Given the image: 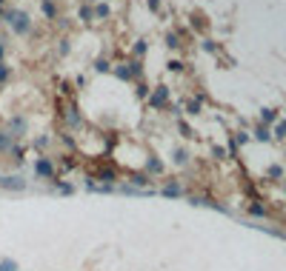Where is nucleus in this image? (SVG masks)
Returning <instances> with one entry per match:
<instances>
[{
  "label": "nucleus",
  "instance_id": "obj_18",
  "mask_svg": "<svg viewBox=\"0 0 286 271\" xmlns=\"http://www.w3.org/2000/svg\"><path fill=\"white\" fill-rule=\"evenodd\" d=\"M146 49H149V46H146V40H137L135 46H132V54H135V57H143Z\"/></svg>",
  "mask_w": 286,
  "mask_h": 271
},
{
  "label": "nucleus",
  "instance_id": "obj_14",
  "mask_svg": "<svg viewBox=\"0 0 286 271\" xmlns=\"http://www.w3.org/2000/svg\"><path fill=\"white\" fill-rule=\"evenodd\" d=\"M92 9H95V17H98V20H106V17L112 15V9H109V3H103V0H98V3L92 6Z\"/></svg>",
  "mask_w": 286,
  "mask_h": 271
},
{
  "label": "nucleus",
  "instance_id": "obj_32",
  "mask_svg": "<svg viewBox=\"0 0 286 271\" xmlns=\"http://www.w3.org/2000/svg\"><path fill=\"white\" fill-rule=\"evenodd\" d=\"M275 132H278V137H286V123H281V126L275 129Z\"/></svg>",
  "mask_w": 286,
  "mask_h": 271
},
{
  "label": "nucleus",
  "instance_id": "obj_4",
  "mask_svg": "<svg viewBox=\"0 0 286 271\" xmlns=\"http://www.w3.org/2000/svg\"><path fill=\"white\" fill-rule=\"evenodd\" d=\"M26 177L23 174H0V188L3 191H26Z\"/></svg>",
  "mask_w": 286,
  "mask_h": 271
},
{
  "label": "nucleus",
  "instance_id": "obj_36",
  "mask_svg": "<svg viewBox=\"0 0 286 271\" xmlns=\"http://www.w3.org/2000/svg\"><path fill=\"white\" fill-rule=\"evenodd\" d=\"M284 188H286V186H284Z\"/></svg>",
  "mask_w": 286,
  "mask_h": 271
},
{
  "label": "nucleus",
  "instance_id": "obj_5",
  "mask_svg": "<svg viewBox=\"0 0 286 271\" xmlns=\"http://www.w3.org/2000/svg\"><path fill=\"white\" fill-rule=\"evenodd\" d=\"M143 171L149 174L152 180H155V177H163V171H166V163H163L160 157H155V154H149V157L143 160Z\"/></svg>",
  "mask_w": 286,
  "mask_h": 271
},
{
  "label": "nucleus",
  "instance_id": "obj_26",
  "mask_svg": "<svg viewBox=\"0 0 286 271\" xmlns=\"http://www.w3.org/2000/svg\"><path fill=\"white\" fill-rule=\"evenodd\" d=\"M6 80H9V66H6V63H0V86L6 83Z\"/></svg>",
  "mask_w": 286,
  "mask_h": 271
},
{
  "label": "nucleus",
  "instance_id": "obj_27",
  "mask_svg": "<svg viewBox=\"0 0 286 271\" xmlns=\"http://www.w3.org/2000/svg\"><path fill=\"white\" fill-rule=\"evenodd\" d=\"M186 109H189V114H198V109H201V100H189V106H186Z\"/></svg>",
  "mask_w": 286,
  "mask_h": 271
},
{
  "label": "nucleus",
  "instance_id": "obj_30",
  "mask_svg": "<svg viewBox=\"0 0 286 271\" xmlns=\"http://www.w3.org/2000/svg\"><path fill=\"white\" fill-rule=\"evenodd\" d=\"M263 120H266V123H272V120H275V112H272V109H263Z\"/></svg>",
  "mask_w": 286,
  "mask_h": 271
},
{
  "label": "nucleus",
  "instance_id": "obj_12",
  "mask_svg": "<svg viewBox=\"0 0 286 271\" xmlns=\"http://www.w3.org/2000/svg\"><path fill=\"white\" fill-rule=\"evenodd\" d=\"M66 123H69V126H72V129H75V132H78V129L83 126V117H80V112H78V106H69V109H66Z\"/></svg>",
  "mask_w": 286,
  "mask_h": 271
},
{
  "label": "nucleus",
  "instance_id": "obj_21",
  "mask_svg": "<svg viewBox=\"0 0 286 271\" xmlns=\"http://www.w3.org/2000/svg\"><path fill=\"white\" fill-rule=\"evenodd\" d=\"M0 271H17V263L6 257V260H0Z\"/></svg>",
  "mask_w": 286,
  "mask_h": 271
},
{
  "label": "nucleus",
  "instance_id": "obj_11",
  "mask_svg": "<svg viewBox=\"0 0 286 271\" xmlns=\"http://www.w3.org/2000/svg\"><path fill=\"white\" fill-rule=\"evenodd\" d=\"M112 74H115L118 80H123V83H132V80H135V74H132L129 63H118V66L112 68Z\"/></svg>",
  "mask_w": 286,
  "mask_h": 271
},
{
  "label": "nucleus",
  "instance_id": "obj_2",
  "mask_svg": "<svg viewBox=\"0 0 286 271\" xmlns=\"http://www.w3.org/2000/svg\"><path fill=\"white\" fill-rule=\"evenodd\" d=\"M32 169H34V177H40V180H54V177H57L54 160H52L49 154H40V157H34Z\"/></svg>",
  "mask_w": 286,
  "mask_h": 271
},
{
  "label": "nucleus",
  "instance_id": "obj_24",
  "mask_svg": "<svg viewBox=\"0 0 286 271\" xmlns=\"http://www.w3.org/2000/svg\"><path fill=\"white\" fill-rule=\"evenodd\" d=\"M166 46H169V49H178V46H181V43H178V34H175V32L166 34Z\"/></svg>",
  "mask_w": 286,
  "mask_h": 271
},
{
  "label": "nucleus",
  "instance_id": "obj_15",
  "mask_svg": "<svg viewBox=\"0 0 286 271\" xmlns=\"http://www.w3.org/2000/svg\"><path fill=\"white\" fill-rule=\"evenodd\" d=\"M52 186L57 188V194H75V186H72V183H63V180H60V177H54V180H52Z\"/></svg>",
  "mask_w": 286,
  "mask_h": 271
},
{
  "label": "nucleus",
  "instance_id": "obj_1",
  "mask_svg": "<svg viewBox=\"0 0 286 271\" xmlns=\"http://www.w3.org/2000/svg\"><path fill=\"white\" fill-rule=\"evenodd\" d=\"M0 15H3V20L12 26V32L15 34H29L32 32V17L26 15V12H20V9H0Z\"/></svg>",
  "mask_w": 286,
  "mask_h": 271
},
{
  "label": "nucleus",
  "instance_id": "obj_3",
  "mask_svg": "<svg viewBox=\"0 0 286 271\" xmlns=\"http://www.w3.org/2000/svg\"><path fill=\"white\" fill-rule=\"evenodd\" d=\"M118 177H120L118 166H95L89 180H101V183H109V186H118Z\"/></svg>",
  "mask_w": 286,
  "mask_h": 271
},
{
  "label": "nucleus",
  "instance_id": "obj_10",
  "mask_svg": "<svg viewBox=\"0 0 286 271\" xmlns=\"http://www.w3.org/2000/svg\"><path fill=\"white\" fill-rule=\"evenodd\" d=\"M126 183H132V186H137V188H152V177L146 171H132Z\"/></svg>",
  "mask_w": 286,
  "mask_h": 271
},
{
  "label": "nucleus",
  "instance_id": "obj_19",
  "mask_svg": "<svg viewBox=\"0 0 286 271\" xmlns=\"http://www.w3.org/2000/svg\"><path fill=\"white\" fill-rule=\"evenodd\" d=\"M175 163H178V166H186V163H189V154H186L183 149H175Z\"/></svg>",
  "mask_w": 286,
  "mask_h": 271
},
{
  "label": "nucleus",
  "instance_id": "obj_33",
  "mask_svg": "<svg viewBox=\"0 0 286 271\" xmlns=\"http://www.w3.org/2000/svg\"><path fill=\"white\" fill-rule=\"evenodd\" d=\"M3 57H6V46L0 43V63H3Z\"/></svg>",
  "mask_w": 286,
  "mask_h": 271
},
{
  "label": "nucleus",
  "instance_id": "obj_9",
  "mask_svg": "<svg viewBox=\"0 0 286 271\" xmlns=\"http://www.w3.org/2000/svg\"><path fill=\"white\" fill-rule=\"evenodd\" d=\"M86 191L89 194H115L118 191V186H109V183H92V180H86Z\"/></svg>",
  "mask_w": 286,
  "mask_h": 271
},
{
  "label": "nucleus",
  "instance_id": "obj_31",
  "mask_svg": "<svg viewBox=\"0 0 286 271\" xmlns=\"http://www.w3.org/2000/svg\"><path fill=\"white\" fill-rule=\"evenodd\" d=\"M249 211H252V214H258V217H260V214H266V211H263V205H252Z\"/></svg>",
  "mask_w": 286,
  "mask_h": 271
},
{
  "label": "nucleus",
  "instance_id": "obj_17",
  "mask_svg": "<svg viewBox=\"0 0 286 271\" xmlns=\"http://www.w3.org/2000/svg\"><path fill=\"white\" fill-rule=\"evenodd\" d=\"M78 15H80L83 23H92V20H95V9H92V6H80V12H78Z\"/></svg>",
  "mask_w": 286,
  "mask_h": 271
},
{
  "label": "nucleus",
  "instance_id": "obj_35",
  "mask_svg": "<svg viewBox=\"0 0 286 271\" xmlns=\"http://www.w3.org/2000/svg\"><path fill=\"white\" fill-rule=\"evenodd\" d=\"M0 6H3V0H0Z\"/></svg>",
  "mask_w": 286,
  "mask_h": 271
},
{
  "label": "nucleus",
  "instance_id": "obj_23",
  "mask_svg": "<svg viewBox=\"0 0 286 271\" xmlns=\"http://www.w3.org/2000/svg\"><path fill=\"white\" fill-rule=\"evenodd\" d=\"M149 94H152V91H149V86H146V83L137 86V97H140V100H149Z\"/></svg>",
  "mask_w": 286,
  "mask_h": 271
},
{
  "label": "nucleus",
  "instance_id": "obj_7",
  "mask_svg": "<svg viewBox=\"0 0 286 271\" xmlns=\"http://www.w3.org/2000/svg\"><path fill=\"white\" fill-rule=\"evenodd\" d=\"M26 129H29V123H26V117H20V114H15V117L9 120V126H6V132L15 137V140H20V137L26 135Z\"/></svg>",
  "mask_w": 286,
  "mask_h": 271
},
{
  "label": "nucleus",
  "instance_id": "obj_25",
  "mask_svg": "<svg viewBox=\"0 0 286 271\" xmlns=\"http://www.w3.org/2000/svg\"><path fill=\"white\" fill-rule=\"evenodd\" d=\"M49 143H52L49 137H37V140H34V149H40V152H43V149H46Z\"/></svg>",
  "mask_w": 286,
  "mask_h": 271
},
{
  "label": "nucleus",
  "instance_id": "obj_20",
  "mask_svg": "<svg viewBox=\"0 0 286 271\" xmlns=\"http://www.w3.org/2000/svg\"><path fill=\"white\" fill-rule=\"evenodd\" d=\"M95 71H101V74H106V71H112V66H109V60H95Z\"/></svg>",
  "mask_w": 286,
  "mask_h": 271
},
{
  "label": "nucleus",
  "instance_id": "obj_29",
  "mask_svg": "<svg viewBox=\"0 0 286 271\" xmlns=\"http://www.w3.org/2000/svg\"><path fill=\"white\" fill-rule=\"evenodd\" d=\"M255 137H258V140H269V132H266V129H263V126H260V129H258V132H255Z\"/></svg>",
  "mask_w": 286,
  "mask_h": 271
},
{
  "label": "nucleus",
  "instance_id": "obj_22",
  "mask_svg": "<svg viewBox=\"0 0 286 271\" xmlns=\"http://www.w3.org/2000/svg\"><path fill=\"white\" fill-rule=\"evenodd\" d=\"M129 68H132V74H135V80L143 74V66H140V60H129Z\"/></svg>",
  "mask_w": 286,
  "mask_h": 271
},
{
  "label": "nucleus",
  "instance_id": "obj_13",
  "mask_svg": "<svg viewBox=\"0 0 286 271\" xmlns=\"http://www.w3.org/2000/svg\"><path fill=\"white\" fill-rule=\"evenodd\" d=\"M12 146H15V137H12L9 132H6V129H3V132H0V152L9 154V152H12Z\"/></svg>",
  "mask_w": 286,
  "mask_h": 271
},
{
  "label": "nucleus",
  "instance_id": "obj_16",
  "mask_svg": "<svg viewBox=\"0 0 286 271\" xmlns=\"http://www.w3.org/2000/svg\"><path fill=\"white\" fill-rule=\"evenodd\" d=\"M40 9H43V15L49 17V20H54V17H57V6H54L52 0H43V3H40Z\"/></svg>",
  "mask_w": 286,
  "mask_h": 271
},
{
  "label": "nucleus",
  "instance_id": "obj_34",
  "mask_svg": "<svg viewBox=\"0 0 286 271\" xmlns=\"http://www.w3.org/2000/svg\"><path fill=\"white\" fill-rule=\"evenodd\" d=\"M89 3H92V6H95V3H98V0H89Z\"/></svg>",
  "mask_w": 286,
  "mask_h": 271
},
{
  "label": "nucleus",
  "instance_id": "obj_6",
  "mask_svg": "<svg viewBox=\"0 0 286 271\" xmlns=\"http://www.w3.org/2000/svg\"><path fill=\"white\" fill-rule=\"evenodd\" d=\"M169 103V86H155L149 94V106L152 109H163Z\"/></svg>",
  "mask_w": 286,
  "mask_h": 271
},
{
  "label": "nucleus",
  "instance_id": "obj_8",
  "mask_svg": "<svg viewBox=\"0 0 286 271\" xmlns=\"http://www.w3.org/2000/svg\"><path fill=\"white\" fill-rule=\"evenodd\" d=\"M160 194H163V197H172V200H175V197H183V183H181V180H166V183L160 186Z\"/></svg>",
  "mask_w": 286,
  "mask_h": 271
},
{
  "label": "nucleus",
  "instance_id": "obj_28",
  "mask_svg": "<svg viewBox=\"0 0 286 271\" xmlns=\"http://www.w3.org/2000/svg\"><path fill=\"white\" fill-rule=\"evenodd\" d=\"M146 6H149V12H160V0H146Z\"/></svg>",
  "mask_w": 286,
  "mask_h": 271
}]
</instances>
